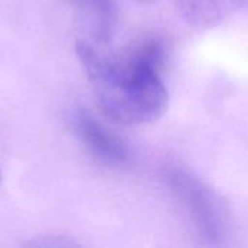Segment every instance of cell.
<instances>
[{
	"label": "cell",
	"instance_id": "cell-1",
	"mask_svg": "<svg viewBox=\"0 0 248 248\" xmlns=\"http://www.w3.org/2000/svg\"><path fill=\"white\" fill-rule=\"evenodd\" d=\"M76 54L99 108L112 122L144 125L166 110L169 93L160 76L166 51L158 39H142L119 55L100 52L89 42H77Z\"/></svg>",
	"mask_w": 248,
	"mask_h": 248
},
{
	"label": "cell",
	"instance_id": "cell-2",
	"mask_svg": "<svg viewBox=\"0 0 248 248\" xmlns=\"http://www.w3.org/2000/svg\"><path fill=\"white\" fill-rule=\"evenodd\" d=\"M166 179L190 215L201 238L209 246H221L228 235V218L218 195L185 169H170Z\"/></svg>",
	"mask_w": 248,
	"mask_h": 248
},
{
	"label": "cell",
	"instance_id": "cell-3",
	"mask_svg": "<svg viewBox=\"0 0 248 248\" xmlns=\"http://www.w3.org/2000/svg\"><path fill=\"white\" fill-rule=\"evenodd\" d=\"M68 124L76 138L99 161L112 167L129 163L131 151L128 145L86 109L71 110Z\"/></svg>",
	"mask_w": 248,
	"mask_h": 248
},
{
	"label": "cell",
	"instance_id": "cell-4",
	"mask_svg": "<svg viewBox=\"0 0 248 248\" xmlns=\"http://www.w3.org/2000/svg\"><path fill=\"white\" fill-rule=\"evenodd\" d=\"M80 23L96 42L109 41L118 26L116 0H68Z\"/></svg>",
	"mask_w": 248,
	"mask_h": 248
},
{
	"label": "cell",
	"instance_id": "cell-5",
	"mask_svg": "<svg viewBox=\"0 0 248 248\" xmlns=\"http://www.w3.org/2000/svg\"><path fill=\"white\" fill-rule=\"evenodd\" d=\"M246 0H176L187 23L196 28H214L237 13Z\"/></svg>",
	"mask_w": 248,
	"mask_h": 248
},
{
	"label": "cell",
	"instance_id": "cell-6",
	"mask_svg": "<svg viewBox=\"0 0 248 248\" xmlns=\"http://www.w3.org/2000/svg\"><path fill=\"white\" fill-rule=\"evenodd\" d=\"M32 247H41V248H64V247H71L76 246V243L64 240L62 237L54 238V237H45V238H39L36 241L31 243Z\"/></svg>",
	"mask_w": 248,
	"mask_h": 248
},
{
	"label": "cell",
	"instance_id": "cell-7",
	"mask_svg": "<svg viewBox=\"0 0 248 248\" xmlns=\"http://www.w3.org/2000/svg\"><path fill=\"white\" fill-rule=\"evenodd\" d=\"M138 1H150V0H138Z\"/></svg>",
	"mask_w": 248,
	"mask_h": 248
},
{
	"label": "cell",
	"instance_id": "cell-8",
	"mask_svg": "<svg viewBox=\"0 0 248 248\" xmlns=\"http://www.w3.org/2000/svg\"><path fill=\"white\" fill-rule=\"evenodd\" d=\"M0 180H1V173H0Z\"/></svg>",
	"mask_w": 248,
	"mask_h": 248
}]
</instances>
